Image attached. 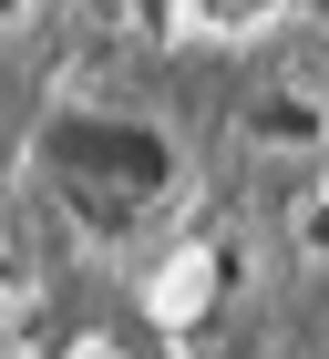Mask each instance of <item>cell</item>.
Returning <instances> with one entry per match:
<instances>
[{
  "mask_svg": "<svg viewBox=\"0 0 329 359\" xmlns=\"http://www.w3.org/2000/svg\"><path fill=\"white\" fill-rule=\"evenodd\" d=\"M31 165L62 175L72 195H164L175 185V144L144 134V123H113V113H41V134H31Z\"/></svg>",
  "mask_w": 329,
  "mask_h": 359,
  "instance_id": "6da1fadb",
  "label": "cell"
},
{
  "mask_svg": "<svg viewBox=\"0 0 329 359\" xmlns=\"http://www.w3.org/2000/svg\"><path fill=\"white\" fill-rule=\"evenodd\" d=\"M217 298H226V257H217V247H186L175 267L155 277V318H164V329H195Z\"/></svg>",
  "mask_w": 329,
  "mask_h": 359,
  "instance_id": "7a4b0ae2",
  "label": "cell"
},
{
  "mask_svg": "<svg viewBox=\"0 0 329 359\" xmlns=\"http://www.w3.org/2000/svg\"><path fill=\"white\" fill-rule=\"evenodd\" d=\"M247 134H268V144H319L329 113H299L288 93H278V103H247Z\"/></svg>",
  "mask_w": 329,
  "mask_h": 359,
  "instance_id": "3957f363",
  "label": "cell"
},
{
  "mask_svg": "<svg viewBox=\"0 0 329 359\" xmlns=\"http://www.w3.org/2000/svg\"><path fill=\"white\" fill-rule=\"evenodd\" d=\"M268 359H329V349H268Z\"/></svg>",
  "mask_w": 329,
  "mask_h": 359,
  "instance_id": "277c9868",
  "label": "cell"
},
{
  "mask_svg": "<svg viewBox=\"0 0 329 359\" xmlns=\"http://www.w3.org/2000/svg\"><path fill=\"white\" fill-rule=\"evenodd\" d=\"M11 11H21V0H0V21H11Z\"/></svg>",
  "mask_w": 329,
  "mask_h": 359,
  "instance_id": "5b68a950",
  "label": "cell"
}]
</instances>
